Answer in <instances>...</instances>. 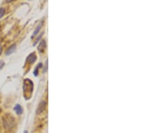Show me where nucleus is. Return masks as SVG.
Instances as JSON below:
<instances>
[{
	"label": "nucleus",
	"mask_w": 151,
	"mask_h": 133,
	"mask_svg": "<svg viewBox=\"0 0 151 133\" xmlns=\"http://www.w3.org/2000/svg\"><path fill=\"white\" fill-rule=\"evenodd\" d=\"M15 124V121L14 118H13L11 116L7 114L4 118V126L6 129H10Z\"/></svg>",
	"instance_id": "obj_1"
},
{
	"label": "nucleus",
	"mask_w": 151,
	"mask_h": 133,
	"mask_svg": "<svg viewBox=\"0 0 151 133\" xmlns=\"http://www.w3.org/2000/svg\"><path fill=\"white\" fill-rule=\"evenodd\" d=\"M46 103L44 101H42V102H41L40 103H39L38 108L36 110V113L37 114H41L42 112L44 110V109H45L46 107Z\"/></svg>",
	"instance_id": "obj_2"
},
{
	"label": "nucleus",
	"mask_w": 151,
	"mask_h": 133,
	"mask_svg": "<svg viewBox=\"0 0 151 133\" xmlns=\"http://www.w3.org/2000/svg\"><path fill=\"white\" fill-rule=\"evenodd\" d=\"M27 61L30 63H33L35 62V61L36 60V56L34 55V53L30 54V55L28 56L27 58Z\"/></svg>",
	"instance_id": "obj_3"
},
{
	"label": "nucleus",
	"mask_w": 151,
	"mask_h": 133,
	"mask_svg": "<svg viewBox=\"0 0 151 133\" xmlns=\"http://www.w3.org/2000/svg\"><path fill=\"white\" fill-rule=\"evenodd\" d=\"M15 48H16V45L15 44H12L11 46L8 48V51L6 52V55H10L12 54L13 52H14V51H15Z\"/></svg>",
	"instance_id": "obj_4"
},
{
	"label": "nucleus",
	"mask_w": 151,
	"mask_h": 133,
	"mask_svg": "<svg viewBox=\"0 0 151 133\" xmlns=\"http://www.w3.org/2000/svg\"><path fill=\"white\" fill-rule=\"evenodd\" d=\"M46 48V42L45 41H44V40H42V41L40 42V44H39V46H38V49L39 52H42Z\"/></svg>",
	"instance_id": "obj_5"
},
{
	"label": "nucleus",
	"mask_w": 151,
	"mask_h": 133,
	"mask_svg": "<svg viewBox=\"0 0 151 133\" xmlns=\"http://www.w3.org/2000/svg\"><path fill=\"white\" fill-rule=\"evenodd\" d=\"M14 110H15V112H16V114L18 115L21 114L22 113V107H21L19 105H18V104H17L15 106V107H14Z\"/></svg>",
	"instance_id": "obj_6"
},
{
	"label": "nucleus",
	"mask_w": 151,
	"mask_h": 133,
	"mask_svg": "<svg viewBox=\"0 0 151 133\" xmlns=\"http://www.w3.org/2000/svg\"><path fill=\"white\" fill-rule=\"evenodd\" d=\"M41 26H42L41 24H40V25H39V26H38V27L36 28V30H34V33H33V35H32V37H34V36L36 34H38V32H39V30H40V28H41Z\"/></svg>",
	"instance_id": "obj_7"
},
{
	"label": "nucleus",
	"mask_w": 151,
	"mask_h": 133,
	"mask_svg": "<svg viewBox=\"0 0 151 133\" xmlns=\"http://www.w3.org/2000/svg\"><path fill=\"white\" fill-rule=\"evenodd\" d=\"M5 9L4 8H0V18H1L5 14Z\"/></svg>",
	"instance_id": "obj_8"
},
{
	"label": "nucleus",
	"mask_w": 151,
	"mask_h": 133,
	"mask_svg": "<svg viewBox=\"0 0 151 133\" xmlns=\"http://www.w3.org/2000/svg\"><path fill=\"white\" fill-rule=\"evenodd\" d=\"M42 35H43V33L41 34H40V36H38V38H36V41H35V42H34V46H35V45H36V43H37V42H38V41H39V40H40V38H41L42 36Z\"/></svg>",
	"instance_id": "obj_9"
},
{
	"label": "nucleus",
	"mask_w": 151,
	"mask_h": 133,
	"mask_svg": "<svg viewBox=\"0 0 151 133\" xmlns=\"http://www.w3.org/2000/svg\"><path fill=\"white\" fill-rule=\"evenodd\" d=\"M5 65V63L4 61H0V69L4 66V65Z\"/></svg>",
	"instance_id": "obj_10"
},
{
	"label": "nucleus",
	"mask_w": 151,
	"mask_h": 133,
	"mask_svg": "<svg viewBox=\"0 0 151 133\" xmlns=\"http://www.w3.org/2000/svg\"><path fill=\"white\" fill-rule=\"evenodd\" d=\"M1 52H2V46H1V45L0 44V55H1Z\"/></svg>",
	"instance_id": "obj_11"
},
{
	"label": "nucleus",
	"mask_w": 151,
	"mask_h": 133,
	"mask_svg": "<svg viewBox=\"0 0 151 133\" xmlns=\"http://www.w3.org/2000/svg\"><path fill=\"white\" fill-rule=\"evenodd\" d=\"M24 133H28V132H27L26 130V131H24Z\"/></svg>",
	"instance_id": "obj_12"
}]
</instances>
